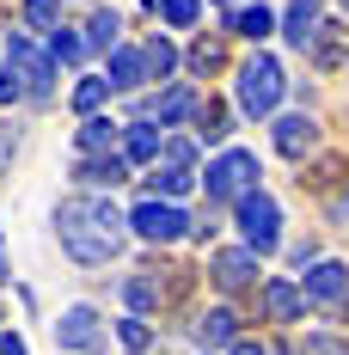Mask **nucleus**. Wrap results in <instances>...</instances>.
Masks as SVG:
<instances>
[{"instance_id":"obj_1","label":"nucleus","mask_w":349,"mask_h":355,"mask_svg":"<svg viewBox=\"0 0 349 355\" xmlns=\"http://www.w3.org/2000/svg\"><path fill=\"white\" fill-rule=\"evenodd\" d=\"M56 239L68 251L74 263H86V270H99L110 263L123 239H129V214L110 209L105 196H62L56 202Z\"/></svg>"},{"instance_id":"obj_2","label":"nucleus","mask_w":349,"mask_h":355,"mask_svg":"<svg viewBox=\"0 0 349 355\" xmlns=\"http://www.w3.org/2000/svg\"><path fill=\"white\" fill-rule=\"evenodd\" d=\"M282 92H288V73H282V62L276 55H245L239 62V116H276V105H282Z\"/></svg>"},{"instance_id":"obj_3","label":"nucleus","mask_w":349,"mask_h":355,"mask_svg":"<svg viewBox=\"0 0 349 355\" xmlns=\"http://www.w3.org/2000/svg\"><path fill=\"white\" fill-rule=\"evenodd\" d=\"M233 227H239V245L257 251V257H270L282 245V209L270 190H245L239 202H233Z\"/></svg>"},{"instance_id":"obj_4","label":"nucleus","mask_w":349,"mask_h":355,"mask_svg":"<svg viewBox=\"0 0 349 355\" xmlns=\"http://www.w3.org/2000/svg\"><path fill=\"white\" fill-rule=\"evenodd\" d=\"M257 178H264L257 153H245V147H221V153L209 159V172H203V190H209V202L221 209V202H239L245 190H257Z\"/></svg>"},{"instance_id":"obj_5","label":"nucleus","mask_w":349,"mask_h":355,"mask_svg":"<svg viewBox=\"0 0 349 355\" xmlns=\"http://www.w3.org/2000/svg\"><path fill=\"white\" fill-rule=\"evenodd\" d=\"M6 68H12V80L25 86V98H37V105L56 92V62H49V49H37L25 31L6 37Z\"/></svg>"},{"instance_id":"obj_6","label":"nucleus","mask_w":349,"mask_h":355,"mask_svg":"<svg viewBox=\"0 0 349 355\" xmlns=\"http://www.w3.org/2000/svg\"><path fill=\"white\" fill-rule=\"evenodd\" d=\"M129 233H135V239H147V245H172V239H184V233H190V214L178 209V202L147 196V202H135V209H129Z\"/></svg>"},{"instance_id":"obj_7","label":"nucleus","mask_w":349,"mask_h":355,"mask_svg":"<svg viewBox=\"0 0 349 355\" xmlns=\"http://www.w3.org/2000/svg\"><path fill=\"white\" fill-rule=\"evenodd\" d=\"M56 343L74 355H99L105 349V331H99V306H86V300H74L68 313L56 319Z\"/></svg>"},{"instance_id":"obj_8","label":"nucleus","mask_w":349,"mask_h":355,"mask_svg":"<svg viewBox=\"0 0 349 355\" xmlns=\"http://www.w3.org/2000/svg\"><path fill=\"white\" fill-rule=\"evenodd\" d=\"M343 294H349V263H337V257H313V263H307V276H300V300L337 306Z\"/></svg>"},{"instance_id":"obj_9","label":"nucleus","mask_w":349,"mask_h":355,"mask_svg":"<svg viewBox=\"0 0 349 355\" xmlns=\"http://www.w3.org/2000/svg\"><path fill=\"white\" fill-rule=\"evenodd\" d=\"M257 251H245V245H233V251H214L209 257V276H214V288L221 294H239V288H251L257 282Z\"/></svg>"},{"instance_id":"obj_10","label":"nucleus","mask_w":349,"mask_h":355,"mask_svg":"<svg viewBox=\"0 0 349 355\" xmlns=\"http://www.w3.org/2000/svg\"><path fill=\"white\" fill-rule=\"evenodd\" d=\"M270 147H276L282 159H307L318 147V123L307 110H294V116H276V129H270Z\"/></svg>"},{"instance_id":"obj_11","label":"nucleus","mask_w":349,"mask_h":355,"mask_svg":"<svg viewBox=\"0 0 349 355\" xmlns=\"http://www.w3.org/2000/svg\"><path fill=\"white\" fill-rule=\"evenodd\" d=\"M74 178L86 190H117V184H129V159L123 153H80L74 159Z\"/></svg>"},{"instance_id":"obj_12","label":"nucleus","mask_w":349,"mask_h":355,"mask_svg":"<svg viewBox=\"0 0 349 355\" xmlns=\"http://www.w3.org/2000/svg\"><path fill=\"white\" fill-rule=\"evenodd\" d=\"M160 135H166V129H153L147 116H141V123H123V135H117V141H123V159H129V166H160Z\"/></svg>"},{"instance_id":"obj_13","label":"nucleus","mask_w":349,"mask_h":355,"mask_svg":"<svg viewBox=\"0 0 349 355\" xmlns=\"http://www.w3.org/2000/svg\"><path fill=\"white\" fill-rule=\"evenodd\" d=\"M264 313L276 324H294L300 313H307V300H300V282H288V276H270L264 282Z\"/></svg>"},{"instance_id":"obj_14","label":"nucleus","mask_w":349,"mask_h":355,"mask_svg":"<svg viewBox=\"0 0 349 355\" xmlns=\"http://www.w3.org/2000/svg\"><path fill=\"white\" fill-rule=\"evenodd\" d=\"M343 37H349V25H313V37L300 43V55L313 68H337L343 62Z\"/></svg>"},{"instance_id":"obj_15","label":"nucleus","mask_w":349,"mask_h":355,"mask_svg":"<svg viewBox=\"0 0 349 355\" xmlns=\"http://www.w3.org/2000/svg\"><path fill=\"white\" fill-rule=\"evenodd\" d=\"M233 337H239V319H233V306H209V313H196V343H203V349H227V343H233Z\"/></svg>"},{"instance_id":"obj_16","label":"nucleus","mask_w":349,"mask_h":355,"mask_svg":"<svg viewBox=\"0 0 349 355\" xmlns=\"http://www.w3.org/2000/svg\"><path fill=\"white\" fill-rule=\"evenodd\" d=\"M190 116H196V141L203 147H227V135H233V110L221 105V98H203Z\"/></svg>"},{"instance_id":"obj_17","label":"nucleus","mask_w":349,"mask_h":355,"mask_svg":"<svg viewBox=\"0 0 349 355\" xmlns=\"http://www.w3.org/2000/svg\"><path fill=\"white\" fill-rule=\"evenodd\" d=\"M318 12H325V0H288V6H282V19H276V31L288 37V43H294V49H300V43H307V37H313V25H318Z\"/></svg>"},{"instance_id":"obj_18","label":"nucleus","mask_w":349,"mask_h":355,"mask_svg":"<svg viewBox=\"0 0 349 355\" xmlns=\"http://www.w3.org/2000/svg\"><path fill=\"white\" fill-rule=\"evenodd\" d=\"M141 80H147V62H141V49L117 43V49H110V73H105V86H110V92H135Z\"/></svg>"},{"instance_id":"obj_19","label":"nucleus","mask_w":349,"mask_h":355,"mask_svg":"<svg viewBox=\"0 0 349 355\" xmlns=\"http://www.w3.org/2000/svg\"><path fill=\"white\" fill-rule=\"evenodd\" d=\"M190 110H196V92H190V86H172V92L147 98V105H141V116H153L160 129H172V123H184Z\"/></svg>"},{"instance_id":"obj_20","label":"nucleus","mask_w":349,"mask_h":355,"mask_svg":"<svg viewBox=\"0 0 349 355\" xmlns=\"http://www.w3.org/2000/svg\"><path fill=\"white\" fill-rule=\"evenodd\" d=\"M117 135H123V123H117V116H99V110H92V116L74 129L80 153H110V147H117Z\"/></svg>"},{"instance_id":"obj_21","label":"nucleus","mask_w":349,"mask_h":355,"mask_svg":"<svg viewBox=\"0 0 349 355\" xmlns=\"http://www.w3.org/2000/svg\"><path fill=\"white\" fill-rule=\"evenodd\" d=\"M117 37H123V12H117V6H99V12H92V25H86V55H92V49L110 55V49H117Z\"/></svg>"},{"instance_id":"obj_22","label":"nucleus","mask_w":349,"mask_h":355,"mask_svg":"<svg viewBox=\"0 0 349 355\" xmlns=\"http://www.w3.org/2000/svg\"><path fill=\"white\" fill-rule=\"evenodd\" d=\"M153 190H160V202H184L196 190V172L190 166H153Z\"/></svg>"},{"instance_id":"obj_23","label":"nucleus","mask_w":349,"mask_h":355,"mask_svg":"<svg viewBox=\"0 0 349 355\" xmlns=\"http://www.w3.org/2000/svg\"><path fill=\"white\" fill-rule=\"evenodd\" d=\"M233 31L251 37V43H264V37L276 31V12H270V6H239V12H233Z\"/></svg>"},{"instance_id":"obj_24","label":"nucleus","mask_w":349,"mask_h":355,"mask_svg":"<svg viewBox=\"0 0 349 355\" xmlns=\"http://www.w3.org/2000/svg\"><path fill=\"white\" fill-rule=\"evenodd\" d=\"M49 62H68V68H80V62H86V37L68 31V25H56V31H49Z\"/></svg>"},{"instance_id":"obj_25","label":"nucleus","mask_w":349,"mask_h":355,"mask_svg":"<svg viewBox=\"0 0 349 355\" xmlns=\"http://www.w3.org/2000/svg\"><path fill=\"white\" fill-rule=\"evenodd\" d=\"M141 62H147V80H166V73L178 68V49H172V37H147Z\"/></svg>"},{"instance_id":"obj_26","label":"nucleus","mask_w":349,"mask_h":355,"mask_svg":"<svg viewBox=\"0 0 349 355\" xmlns=\"http://www.w3.org/2000/svg\"><path fill=\"white\" fill-rule=\"evenodd\" d=\"M123 300H129L135 313H147V306H160V300H166V288L147 282V276H123Z\"/></svg>"},{"instance_id":"obj_27","label":"nucleus","mask_w":349,"mask_h":355,"mask_svg":"<svg viewBox=\"0 0 349 355\" xmlns=\"http://www.w3.org/2000/svg\"><path fill=\"white\" fill-rule=\"evenodd\" d=\"M153 12H160L172 31H190V25H196V12H203V0H153Z\"/></svg>"},{"instance_id":"obj_28","label":"nucleus","mask_w":349,"mask_h":355,"mask_svg":"<svg viewBox=\"0 0 349 355\" xmlns=\"http://www.w3.org/2000/svg\"><path fill=\"white\" fill-rule=\"evenodd\" d=\"M105 98H110V86L99 80V73H86V80L74 86V110H80V116H92V110L105 105Z\"/></svg>"},{"instance_id":"obj_29","label":"nucleus","mask_w":349,"mask_h":355,"mask_svg":"<svg viewBox=\"0 0 349 355\" xmlns=\"http://www.w3.org/2000/svg\"><path fill=\"white\" fill-rule=\"evenodd\" d=\"M160 159H166V166H190V172H196V141H190V135H160Z\"/></svg>"},{"instance_id":"obj_30","label":"nucleus","mask_w":349,"mask_h":355,"mask_svg":"<svg viewBox=\"0 0 349 355\" xmlns=\"http://www.w3.org/2000/svg\"><path fill=\"white\" fill-rule=\"evenodd\" d=\"M117 337H123V349H129V355H147V343H153V331H147L135 313H129V319H117Z\"/></svg>"},{"instance_id":"obj_31","label":"nucleus","mask_w":349,"mask_h":355,"mask_svg":"<svg viewBox=\"0 0 349 355\" xmlns=\"http://www.w3.org/2000/svg\"><path fill=\"white\" fill-rule=\"evenodd\" d=\"M25 25L56 31V25H62V0H25Z\"/></svg>"},{"instance_id":"obj_32","label":"nucleus","mask_w":349,"mask_h":355,"mask_svg":"<svg viewBox=\"0 0 349 355\" xmlns=\"http://www.w3.org/2000/svg\"><path fill=\"white\" fill-rule=\"evenodd\" d=\"M221 62H227V49H221L214 37H203V43L190 49V68H196V73H214V68H221Z\"/></svg>"},{"instance_id":"obj_33","label":"nucleus","mask_w":349,"mask_h":355,"mask_svg":"<svg viewBox=\"0 0 349 355\" xmlns=\"http://www.w3.org/2000/svg\"><path fill=\"white\" fill-rule=\"evenodd\" d=\"M19 98H25V86L12 80V68H0V105H19Z\"/></svg>"},{"instance_id":"obj_34","label":"nucleus","mask_w":349,"mask_h":355,"mask_svg":"<svg viewBox=\"0 0 349 355\" xmlns=\"http://www.w3.org/2000/svg\"><path fill=\"white\" fill-rule=\"evenodd\" d=\"M331 220H349V178H343V190L331 196Z\"/></svg>"},{"instance_id":"obj_35","label":"nucleus","mask_w":349,"mask_h":355,"mask_svg":"<svg viewBox=\"0 0 349 355\" xmlns=\"http://www.w3.org/2000/svg\"><path fill=\"white\" fill-rule=\"evenodd\" d=\"M227 355H270V349H264V343H251V337H233V343H227Z\"/></svg>"},{"instance_id":"obj_36","label":"nucleus","mask_w":349,"mask_h":355,"mask_svg":"<svg viewBox=\"0 0 349 355\" xmlns=\"http://www.w3.org/2000/svg\"><path fill=\"white\" fill-rule=\"evenodd\" d=\"M0 355H25V343L19 337H0Z\"/></svg>"},{"instance_id":"obj_37","label":"nucleus","mask_w":349,"mask_h":355,"mask_svg":"<svg viewBox=\"0 0 349 355\" xmlns=\"http://www.w3.org/2000/svg\"><path fill=\"white\" fill-rule=\"evenodd\" d=\"M343 12H349V0H343Z\"/></svg>"},{"instance_id":"obj_38","label":"nucleus","mask_w":349,"mask_h":355,"mask_svg":"<svg viewBox=\"0 0 349 355\" xmlns=\"http://www.w3.org/2000/svg\"><path fill=\"white\" fill-rule=\"evenodd\" d=\"M343 300H349V294H343Z\"/></svg>"}]
</instances>
